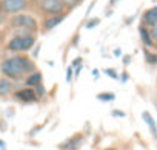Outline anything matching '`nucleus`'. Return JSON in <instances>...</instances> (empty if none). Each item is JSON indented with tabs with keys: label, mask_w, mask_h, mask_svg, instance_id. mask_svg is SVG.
<instances>
[{
	"label": "nucleus",
	"mask_w": 157,
	"mask_h": 150,
	"mask_svg": "<svg viewBox=\"0 0 157 150\" xmlns=\"http://www.w3.org/2000/svg\"><path fill=\"white\" fill-rule=\"evenodd\" d=\"M0 71L5 78H10L13 81H20L25 76V70L22 67V57L20 56H14V57H8L0 63Z\"/></svg>",
	"instance_id": "f257e3e1"
},
{
	"label": "nucleus",
	"mask_w": 157,
	"mask_h": 150,
	"mask_svg": "<svg viewBox=\"0 0 157 150\" xmlns=\"http://www.w3.org/2000/svg\"><path fill=\"white\" fill-rule=\"evenodd\" d=\"M36 39L31 34H19L16 37H13L8 43V50L10 51H16V53H23L28 51L34 47Z\"/></svg>",
	"instance_id": "f03ea898"
},
{
	"label": "nucleus",
	"mask_w": 157,
	"mask_h": 150,
	"mask_svg": "<svg viewBox=\"0 0 157 150\" xmlns=\"http://www.w3.org/2000/svg\"><path fill=\"white\" fill-rule=\"evenodd\" d=\"M11 26L16 30H25V31H36L37 30V22L33 16L29 14H16L11 19Z\"/></svg>",
	"instance_id": "7ed1b4c3"
},
{
	"label": "nucleus",
	"mask_w": 157,
	"mask_h": 150,
	"mask_svg": "<svg viewBox=\"0 0 157 150\" xmlns=\"http://www.w3.org/2000/svg\"><path fill=\"white\" fill-rule=\"evenodd\" d=\"M26 0H0V11L5 14H19L26 10Z\"/></svg>",
	"instance_id": "20e7f679"
},
{
	"label": "nucleus",
	"mask_w": 157,
	"mask_h": 150,
	"mask_svg": "<svg viewBox=\"0 0 157 150\" xmlns=\"http://www.w3.org/2000/svg\"><path fill=\"white\" fill-rule=\"evenodd\" d=\"M39 8L42 13L48 16H54V14H62L65 10V5L62 0H40Z\"/></svg>",
	"instance_id": "39448f33"
},
{
	"label": "nucleus",
	"mask_w": 157,
	"mask_h": 150,
	"mask_svg": "<svg viewBox=\"0 0 157 150\" xmlns=\"http://www.w3.org/2000/svg\"><path fill=\"white\" fill-rule=\"evenodd\" d=\"M16 98L25 104H31V102H36L37 101V96H36V91L33 87H25L22 90H19L16 93Z\"/></svg>",
	"instance_id": "423d86ee"
},
{
	"label": "nucleus",
	"mask_w": 157,
	"mask_h": 150,
	"mask_svg": "<svg viewBox=\"0 0 157 150\" xmlns=\"http://www.w3.org/2000/svg\"><path fill=\"white\" fill-rule=\"evenodd\" d=\"M65 17H66V14L65 13H62V14H54V16H46V19L43 20V30L45 31H51L52 28H56L59 23H62L63 20H65Z\"/></svg>",
	"instance_id": "0eeeda50"
},
{
	"label": "nucleus",
	"mask_w": 157,
	"mask_h": 150,
	"mask_svg": "<svg viewBox=\"0 0 157 150\" xmlns=\"http://www.w3.org/2000/svg\"><path fill=\"white\" fill-rule=\"evenodd\" d=\"M82 141H83V136L82 135H75L74 138H69L65 144H62L60 148L62 150H77V148H80Z\"/></svg>",
	"instance_id": "6e6552de"
},
{
	"label": "nucleus",
	"mask_w": 157,
	"mask_h": 150,
	"mask_svg": "<svg viewBox=\"0 0 157 150\" xmlns=\"http://www.w3.org/2000/svg\"><path fill=\"white\" fill-rule=\"evenodd\" d=\"M143 23L146 26H155L157 25V6L145 11V14H143Z\"/></svg>",
	"instance_id": "1a4fd4ad"
},
{
	"label": "nucleus",
	"mask_w": 157,
	"mask_h": 150,
	"mask_svg": "<svg viewBox=\"0 0 157 150\" xmlns=\"http://www.w3.org/2000/svg\"><path fill=\"white\" fill-rule=\"evenodd\" d=\"M42 82V74L39 73V71H33L31 74H28V78L25 79V84H26V87H36V85H39Z\"/></svg>",
	"instance_id": "9d476101"
},
{
	"label": "nucleus",
	"mask_w": 157,
	"mask_h": 150,
	"mask_svg": "<svg viewBox=\"0 0 157 150\" xmlns=\"http://www.w3.org/2000/svg\"><path fill=\"white\" fill-rule=\"evenodd\" d=\"M139 34H140V39L143 42L145 47H154V42L151 39V34H149V30H146L145 26H140L139 28Z\"/></svg>",
	"instance_id": "9b49d317"
},
{
	"label": "nucleus",
	"mask_w": 157,
	"mask_h": 150,
	"mask_svg": "<svg viewBox=\"0 0 157 150\" xmlns=\"http://www.w3.org/2000/svg\"><path fill=\"white\" fill-rule=\"evenodd\" d=\"M142 119L148 124V127H149V132L152 133V136L154 138H157V127H155V122H154V119H152V116L149 115V111H143V115H142Z\"/></svg>",
	"instance_id": "f8f14e48"
},
{
	"label": "nucleus",
	"mask_w": 157,
	"mask_h": 150,
	"mask_svg": "<svg viewBox=\"0 0 157 150\" xmlns=\"http://www.w3.org/2000/svg\"><path fill=\"white\" fill-rule=\"evenodd\" d=\"M11 91H13V84L5 78H0V96H6Z\"/></svg>",
	"instance_id": "ddd939ff"
},
{
	"label": "nucleus",
	"mask_w": 157,
	"mask_h": 150,
	"mask_svg": "<svg viewBox=\"0 0 157 150\" xmlns=\"http://www.w3.org/2000/svg\"><path fill=\"white\" fill-rule=\"evenodd\" d=\"M20 57H22V67L25 70V74H31L34 71V68H36L34 62L29 57H26V56H20Z\"/></svg>",
	"instance_id": "4468645a"
},
{
	"label": "nucleus",
	"mask_w": 157,
	"mask_h": 150,
	"mask_svg": "<svg viewBox=\"0 0 157 150\" xmlns=\"http://www.w3.org/2000/svg\"><path fill=\"white\" fill-rule=\"evenodd\" d=\"M143 56H145V60H146L149 65L157 63V54H152V53H149L148 50H143Z\"/></svg>",
	"instance_id": "2eb2a0df"
},
{
	"label": "nucleus",
	"mask_w": 157,
	"mask_h": 150,
	"mask_svg": "<svg viewBox=\"0 0 157 150\" xmlns=\"http://www.w3.org/2000/svg\"><path fill=\"white\" fill-rule=\"evenodd\" d=\"M114 95L113 93H99L97 95V99L99 101H103V102H108V101H114Z\"/></svg>",
	"instance_id": "dca6fc26"
},
{
	"label": "nucleus",
	"mask_w": 157,
	"mask_h": 150,
	"mask_svg": "<svg viewBox=\"0 0 157 150\" xmlns=\"http://www.w3.org/2000/svg\"><path fill=\"white\" fill-rule=\"evenodd\" d=\"M62 2H63L65 8L71 10V8H74V6H77L78 3H80V0H62Z\"/></svg>",
	"instance_id": "f3484780"
},
{
	"label": "nucleus",
	"mask_w": 157,
	"mask_h": 150,
	"mask_svg": "<svg viewBox=\"0 0 157 150\" xmlns=\"http://www.w3.org/2000/svg\"><path fill=\"white\" fill-rule=\"evenodd\" d=\"M34 91H36V96H37V99L45 96V88H43V85H42V84L36 85V87H34Z\"/></svg>",
	"instance_id": "a211bd4d"
},
{
	"label": "nucleus",
	"mask_w": 157,
	"mask_h": 150,
	"mask_svg": "<svg viewBox=\"0 0 157 150\" xmlns=\"http://www.w3.org/2000/svg\"><path fill=\"white\" fill-rule=\"evenodd\" d=\"M105 74H108L109 78H113V79H119V76H117V73H116V70H113V68H106L105 70Z\"/></svg>",
	"instance_id": "6ab92c4d"
},
{
	"label": "nucleus",
	"mask_w": 157,
	"mask_h": 150,
	"mask_svg": "<svg viewBox=\"0 0 157 150\" xmlns=\"http://www.w3.org/2000/svg\"><path fill=\"white\" fill-rule=\"evenodd\" d=\"M149 34H151V39H152V42H154V43H157V25H155V26H151V30H149Z\"/></svg>",
	"instance_id": "aec40b11"
},
{
	"label": "nucleus",
	"mask_w": 157,
	"mask_h": 150,
	"mask_svg": "<svg viewBox=\"0 0 157 150\" xmlns=\"http://www.w3.org/2000/svg\"><path fill=\"white\" fill-rule=\"evenodd\" d=\"M99 23H100V20H99V19H91V20H90V22L86 23V28H88V30H91V28L97 26Z\"/></svg>",
	"instance_id": "412c9836"
},
{
	"label": "nucleus",
	"mask_w": 157,
	"mask_h": 150,
	"mask_svg": "<svg viewBox=\"0 0 157 150\" xmlns=\"http://www.w3.org/2000/svg\"><path fill=\"white\" fill-rule=\"evenodd\" d=\"M71 81H72V67H68V70H66V82L71 84Z\"/></svg>",
	"instance_id": "4be33fe9"
},
{
	"label": "nucleus",
	"mask_w": 157,
	"mask_h": 150,
	"mask_svg": "<svg viewBox=\"0 0 157 150\" xmlns=\"http://www.w3.org/2000/svg\"><path fill=\"white\" fill-rule=\"evenodd\" d=\"M111 115H113L114 118H125V113H123L122 110H113Z\"/></svg>",
	"instance_id": "5701e85b"
},
{
	"label": "nucleus",
	"mask_w": 157,
	"mask_h": 150,
	"mask_svg": "<svg viewBox=\"0 0 157 150\" xmlns=\"http://www.w3.org/2000/svg\"><path fill=\"white\" fill-rule=\"evenodd\" d=\"M80 63H82V59H80V57H75V59L72 60V63H71V67H72V68H74V67L77 68V67H80Z\"/></svg>",
	"instance_id": "b1692460"
},
{
	"label": "nucleus",
	"mask_w": 157,
	"mask_h": 150,
	"mask_svg": "<svg viewBox=\"0 0 157 150\" xmlns=\"http://www.w3.org/2000/svg\"><path fill=\"white\" fill-rule=\"evenodd\" d=\"M129 62H131V56H125V57H123V63H125V65H128Z\"/></svg>",
	"instance_id": "393cba45"
},
{
	"label": "nucleus",
	"mask_w": 157,
	"mask_h": 150,
	"mask_svg": "<svg viewBox=\"0 0 157 150\" xmlns=\"http://www.w3.org/2000/svg\"><path fill=\"white\" fill-rule=\"evenodd\" d=\"M128 81V73H122V82H126Z\"/></svg>",
	"instance_id": "a878e982"
},
{
	"label": "nucleus",
	"mask_w": 157,
	"mask_h": 150,
	"mask_svg": "<svg viewBox=\"0 0 157 150\" xmlns=\"http://www.w3.org/2000/svg\"><path fill=\"white\" fill-rule=\"evenodd\" d=\"M93 76H94L96 79L99 78V70H93Z\"/></svg>",
	"instance_id": "bb28decb"
},
{
	"label": "nucleus",
	"mask_w": 157,
	"mask_h": 150,
	"mask_svg": "<svg viewBox=\"0 0 157 150\" xmlns=\"http://www.w3.org/2000/svg\"><path fill=\"white\" fill-rule=\"evenodd\" d=\"M39 50H40V47H37V48H36V51L33 53V56H34V59L37 57V54H39Z\"/></svg>",
	"instance_id": "cd10ccee"
},
{
	"label": "nucleus",
	"mask_w": 157,
	"mask_h": 150,
	"mask_svg": "<svg viewBox=\"0 0 157 150\" xmlns=\"http://www.w3.org/2000/svg\"><path fill=\"white\" fill-rule=\"evenodd\" d=\"M120 54H122L120 50H116V51H114V56H120Z\"/></svg>",
	"instance_id": "c85d7f7f"
},
{
	"label": "nucleus",
	"mask_w": 157,
	"mask_h": 150,
	"mask_svg": "<svg viewBox=\"0 0 157 150\" xmlns=\"http://www.w3.org/2000/svg\"><path fill=\"white\" fill-rule=\"evenodd\" d=\"M31 2H40V0H31Z\"/></svg>",
	"instance_id": "c756f323"
},
{
	"label": "nucleus",
	"mask_w": 157,
	"mask_h": 150,
	"mask_svg": "<svg viewBox=\"0 0 157 150\" xmlns=\"http://www.w3.org/2000/svg\"><path fill=\"white\" fill-rule=\"evenodd\" d=\"M106 150H114V148H106Z\"/></svg>",
	"instance_id": "7c9ffc66"
}]
</instances>
